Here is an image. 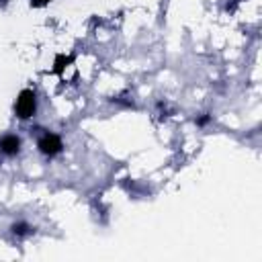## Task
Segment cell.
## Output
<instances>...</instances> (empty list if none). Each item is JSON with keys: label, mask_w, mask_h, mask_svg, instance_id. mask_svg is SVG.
Wrapping results in <instances>:
<instances>
[{"label": "cell", "mask_w": 262, "mask_h": 262, "mask_svg": "<svg viewBox=\"0 0 262 262\" xmlns=\"http://www.w3.org/2000/svg\"><path fill=\"white\" fill-rule=\"evenodd\" d=\"M37 108H39L37 92L33 88H23L16 94V100H14V115H16V119L29 121V119H33L37 115Z\"/></svg>", "instance_id": "1"}, {"label": "cell", "mask_w": 262, "mask_h": 262, "mask_svg": "<svg viewBox=\"0 0 262 262\" xmlns=\"http://www.w3.org/2000/svg\"><path fill=\"white\" fill-rule=\"evenodd\" d=\"M37 149L45 158H55L63 151V139H61V135H57L53 131H43L37 137Z\"/></svg>", "instance_id": "2"}, {"label": "cell", "mask_w": 262, "mask_h": 262, "mask_svg": "<svg viewBox=\"0 0 262 262\" xmlns=\"http://www.w3.org/2000/svg\"><path fill=\"white\" fill-rule=\"evenodd\" d=\"M20 149H23V139L16 133H6L0 137V154H4L6 158L18 156Z\"/></svg>", "instance_id": "3"}, {"label": "cell", "mask_w": 262, "mask_h": 262, "mask_svg": "<svg viewBox=\"0 0 262 262\" xmlns=\"http://www.w3.org/2000/svg\"><path fill=\"white\" fill-rule=\"evenodd\" d=\"M72 61H74V55H72V53H68V55H66V53H57L55 59H53V70H51V72H53L55 76H63L66 68H68Z\"/></svg>", "instance_id": "4"}, {"label": "cell", "mask_w": 262, "mask_h": 262, "mask_svg": "<svg viewBox=\"0 0 262 262\" xmlns=\"http://www.w3.org/2000/svg\"><path fill=\"white\" fill-rule=\"evenodd\" d=\"M10 233L16 235V237H29V235L35 233V227L31 223H27V221H14L10 225Z\"/></svg>", "instance_id": "5"}, {"label": "cell", "mask_w": 262, "mask_h": 262, "mask_svg": "<svg viewBox=\"0 0 262 262\" xmlns=\"http://www.w3.org/2000/svg\"><path fill=\"white\" fill-rule=\"evenodd\" d=\"M211 121H213V115H209V113H205L203 117H196V119H194L196 127H207V125H209Z\"/></svg>", "instance_id": "6"}, {"label": "cell", "mask_w": 262, "mask_h": 262, "mask_svg": "<svg viewBox=\"0 0 262 262\" xmlns=\"http://www.w3.org/2000/svg\"><path fill=\"white\" fill-rule=\"evenodd\" d=\"M51 2H55V0H29V4H31L33 8H43V6L51 4Z\"/></svg>", "instance_id": "7"}]
</instances>
